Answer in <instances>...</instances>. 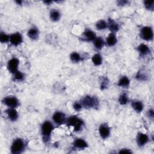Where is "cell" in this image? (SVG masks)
<instances>
[{"mask_svg": "<svg viewBox=\"0 0 154 154\" xmlns=\"http://www.w3.org/2000/svg\"><path fill=\"white\" fill-rule=\"evenodd\" d=\"M66 125L69 127H73L75 132H78L81 130L84 125L83 121L75 116H71L66 121Z\"/></svg>", "mask_w": 154, "mask_h": 154, "instance_id": "cell-1", "label": "cell"}, {"mask_svg": "<svg viewBox=\"0 0 154 154\" xmlns=\"http://www.w3.org/2000/svg\"><path fill=\"white\" fill-rule=\"evenodd\" d=\"M53 130L54 127L51 122L49 121H45L43 122L41 127V131L42 134L43 136V140L45 142H46L49 140Z\"/></svg>", "mask_w": 154, "mask_h": 154, "instance_id": "cell-2", "label": "cell"}, {"mask_svg": "<svg viewBox=\"0 0 154 154\" xmlns=\"http://www.w3.org/2000/svg\"><path fill=\"white\" fill-rule=\"evenodd\" d=\"M25 148V144L24 141L21 139H15L11 146V152L13 154L22 153Z\"/></svg>", "mask_w": 154, "mask_h": 154, "instance_id": "cell-3", "label": "cell"}, {"mask_svg": "<svg viewBox=\"0 0 154 154\" xmlns=\"http://www.w3.org/2000/svg\"><path fill=\"white\" fill-rule=\"evenodd\" d=\"M81 104L83 107L85 108H96L99 105L98 101L97 98L94 97H91L90 96L85 97L81 102Z\"/></svg>", "mask_w": 154, "mask_h": 154, "instance_id": "cell-4", "label": "cell"}, {"mask_svg": "<svg viewBox=\"0 0 154 154\" xmlns=\"http://www.w3.org/2000/svg\"><path fill=\"white\" fill-rule=\"evenodd\" d=\"M141 38L146 41H152L153 38V29L150 27H143L140 31Z\"/></svg>", "mask_w": 154, "mask_h": 154, "instance_id": "cell-5", "label": "cell"}, {"mask_svg": "<svg viewBox=\"0 0 154 154\" xmlns=\"http://www.w3.org/2000/svg\"><path fill=\"white\" fill-rule=\"evenodd\" d=\"M3 102L9 108H15L19 105L18 99L16 97L12 96H9L4 98L3 100Z\"/></svg>", "mask_w": 154, "mask_h": 154, "instance_id": "cell-6", "label": "cell"}, {"mask_svg": "<svg viewBox=\"0 0 154 154\" xmlns=\"http://www.w3.org/2000/svg\"><path fill=\"white\" fill-rule=\"evenodd\" d=\"M52 119L57 125H61L66 121V115L61 111H56L52 116Z\"/></svg>", "mask_w": 154, "mask_h": 154, "instance_id": "cell-7", "label": "cell"}, {"mask_svg": "<svg viewBox=\"0 0 154 154\" xmlns=\"http://www.w3.org/2000/svg\"><path fill=\"white\" fill-rule=\"evenodd\" d=\"M19 64V61L16 58H13L11 60H10L7 64V69L9 71L14 74H15L18 71V66Z\"/></svg>", "mask_w": 154, "mask_h": 154, "instance_id": "cell-8", "label": "cell"}, {"mask_svg": "<svg viewBox=\"0 0 154 154\" xmlns=\"http://www.w3.org/2000/svg\"><path fill=\"white\" fill-rule=\"evenodd\" d=\"M22 41V36L19 33H15L10 36V42L14 46L20 45Z\"/></svg>", "mask_w": 154, "mask_h": 154, "instance_id": "cell-9", "label": "cell"}, {"mask_svg": "<svg viewBox=\"0 0 154 154\" xmlns=\"http://www.w3.org/2000/svg\"><path fill=\"white\" fill-rule=\"evenodd\" d=\"M99 133L103 139H105L108 138L110 134V128L105 124L101 125L99 128Z\"/></svg>", "mask_w": 154, "mask_h": 154, "instance_id": "cell-10", "label": "cell"}, {"mask_svg": "<svg viewBox=\"0 0 154 154\" xmlns=\"http://www.w3.org/2000/svg\"><path fill=\"white\" fill-rule=\"evenodd\" d=\"M149 141V137L146 134L139 133L137 137V142L140 147L144 146Z\"/></svg>", "mask_w": 154, "mask_h": 154, "instance_id": "cell-11", "label": "cell"}, {"mask_svg": "<svg viewBox=\"0 0 154 154\" xmlns=\"http://www.w3.org/2000/svg\"><path fill=\"white\" fill-rule=\"evenodd\" d=\"M83 35L85 41L87 42L94 41L95 39L97 38L95 32L90 29H85V32L83 33Z\"/></svg>", "mask_w": 154, "mask_h": 154, "instance_id": "cell-12", "label": "cell"}, {"mask_svg": "<svg viewBox=\"0 0 154 154\" xmlns=\"http://www.w3.org/2000/svg\"><path fill=\"white\" fill-rule=\"evenodd\" d=\"M73 145L75 148L84 149L88 147L87 143L82 139H77L73 143Z\"/></svg>", "mask_w": 154, "mask_h": 154, "instance_id": "cell-13", "label": "cell"}, {"mask_svg": "<svg viewBox=\"0 0 154 154\" xmlns=\"http://www.w3.org/2000/svg\"><path fill=\"white\" fill-rule=\"evenodd\" d=\"M107 28L111 31V33H115L119 30V25L114 20L111 19H109L108 22H107Z\"/></svg>", "mask_w": 154, "mask_h": 154, "instance_id": "cell-14", "label": "cell"}, {"mask_svg": "<svg viewBox=\"0 0 154 154\" xmlns=\"http://www.w3.org/2000/svg\"><path fill=\"white\" fill-rule=\"evenodd\" d=\"M9 119L11 121H16L18 118V114L17 111L15 108H10L6 111Z\"/></svg>", "mask_w": 154, "mask_h": 154, "instance_id": "cell-15", "label": "cell"}, {"mask_svg": "<svg viewBox=\"0 0 154 154\" xmlns=\"http://www.w3.org/2000/svg\"><path fill=\"white\" fill-rule=\"evenodd\" d=\"M27 35L30 39H32L33 40H36L39 38V30L37 28H35V27L32 28L28 30Z\"/></svg>", "mask_w": 154, "mask_h": 154, "instance_id": "cell-16", "label": "cell"}, {"mask_svg": "<svg viewBox=\"0 0 154 154\" xmlns=\"http://www.w3.org/2000/svg\"><path fill=\"white\" fill-rule=\"evenodd\" d=\"M117 40L115 33H111L107 38V44L108 46H113L117 43Z\"/></svg>", "mask_w": 154, "mask_h": 154, "instance_id": "cell-17", "label": "cell"}, {"mask_svg": "<svg viewBox=\"0 0 154 154\" xmlns=\"http://www.w3.org/2000/svg\"><path fill=\"white\" fill-rule=\"evenodd\" d=\"M132 107L137 113H141L144 108V105L141 101H134L131 103Z\"/></svg>", "mask_w": 154, "mask_h": 154, "instance_id": "cell-18", "label": "cell"}, {"mask_svg": "<svg viewBox=\"0 0 154 154\" xmlns=\"http://www.w3.org/2000/svg\"><path fill=\"white\" fill-rule=\"evenodd\" d=\"M138 51L141 55H146L150 53L149 48L145 44H141L138 46Z\"/></svg>", "mask_w": 154, "mask_h": 154, "instance_id": "cell-19", "label": "cell"}, {"mask_svg": "<svg viewBox=\"0 0 154 154\" xmlns=\"http://www.w3.org/2000/svg\"><path fill=\"white\" fill-rule=\"evenodd\" d=\"M130 84V81L127 77H122L118 81L117 85L122 87H128Z\"/></svg>", "mask_w": 154, "mask_h": 154, "instance_id": "cell-20", "label": "cell"}, {"mask_svg": "<svg viewBox=\"0 0 154 154\" xmlns=\"http://www.w3.org/2000/svg\"><path fill=\"white\" fill-rule=\"evenodd\" d=\"M92 62L95 66H99L102 63V56L99 54H95L92 57Z\"/></svg>", "mask_w": 154, "mask_h": 154, "instance_id": "cell-21", "label": "cell"}, {"mask_svg": "<svg viewBox=\"0 0 154 154\" xmlns=\"http://www.w3.org/2000/svg\"><path fill=\"white\" fill-rule=\"evenodd\" d=\"M50 18L54 22L58 21L60 18V13L58 10L54 9L50 12Z\"/></svg>", "mask_w": 154, "mask_h": 154, "instance_id": "cell-22", "label": "cell"}, {"mask_svg": "<svg viewBox=\"0 0 154 154\" xmlns=\"http://www.w3.org/2000/svg\"><path fill=\"white\" fill-rule=\"evenodd\" d=\"M94 44L95 47L97 49H101L104 45V42L102 38H97L94 41Z\"/></svg>", "mask_w": 154, "mask_h": 154, "instance_id": "cell-23", "label": "cell"}, {"mask_svg": "<svg viewBox=\"0 0 154 154\" xmlns=\"http://www.w3.org/2000/svg\"><path fill=\"white\" fill-rule=\"evenodd\" d=\"M70 58L71 60L74 63H78L81 60V57L80 55L77 52H72L70 55Z\"/></svg>", "mask_w": 154, "mask_h": 154, "instance_id": "cell-24", "label": "cell"}, {"mask_svg": "<svg viewBox=\"0 0 154 154\" xmlns=\"http://www.w3.org/2000/svg\"><path fill=\"white\" fill-rule=\"evenodd\" d=\"M96 27L98 30H104L107 28V22L104 20H99L97 22Z\"/></svg>", "mask_w": 154, "mask_h": 154, "instance_id": "cell-25", "label": "cell"}, {"mask_svg": "<svg viewBox=\"0 0 154 154\" xmlns=\"http://www.w3.org/2000/svg\"><path fill=\"white\" fill-rule=\"evenodd\" d=\"M119 102L120 103V104L122 105H126L128 102V96L126 94H122L119 98Z\"/></svg>", "mask_w": 154, "mask_h": 154, "instance_id": "cell-26", "label": "cell"}, {"mask_svg": "<svg viewBox=\"0 0 154 154\" xmlns=\"http://www.w3.org/2000/svg\"><path fill=\"white\" fill-rule=\"evenodd\" d=\"M145 8L148 10L153 11L154 9V1H145L144 2Z\"/></svg>", "mask_w": 154, "mask_h": 154, "instance_id": "cell-27", "label": "cell"}, {"mask_svg": "<svg viewBox=\"0 0 154 154\" xmlns=\"http://www.w3.org/2000/svg\"><path fill=\"white\" fill-rule=\"evenodd\" d=\"M9 41H10V36L1 32V34H0V42L3 43H4L8 42Z\"/></svg>", "mask_w": 154, "mask_h": 154, "instance_id": "cell-28", "label": "cell"}, {"mask_svg": "<svg viewBox=\"0 0 154 154\" xmlns=\"http://www.w3.org/2000/svg\"><path fill=\"white\" fill-rule=\"evenodd\" d=\"M24 78V74L20 71H17L15 74H14V80L15 81H22Z\"/></svg>", "mask_w": 154, "mask_h": 154, "instance_id": "cell-29", "label": "cell"}, {"mask_svg": "<svg viewBox=\"0 0 154 154\" xmlns=\"http://www.w3.org/2000/svg\"><path fill=\"white\" fill-rule=\"evenodd\" d=\"M108 85V80L107 78H104L102 79V82H101V88L102 90L106 88Z\"/></svg>", "mask_w": 154, "mask_h": 154, "instance_id": "cell-30", "label": "cell"}, {"mask_svg": "<svg viewBox=\"0 0 154 154\" xmlns=\"http://www.w3.org/2000/svg\"><path fill=\"white\" fill-rule=\"evenodd\" d=\"M137 78L140 81H146L147 78V75L145 74H141V72H139L137 75Z\"/></svg>", "mask_w": 154, "mask_h": 154, "instance_id": "cell-31", "label": "cell"}, {"mask_svg": "<svg viewBox=\"0 0 154 154\" xmlns=\"http://www.w3.org/2000/svg\"><path fill=\"white\" fill-rule=\"evenodd\" d=\"M73 108L75 110H76L77 111H80L82 108H83V106L81 105V103H79V102H75L74 103V105H73Z\"/></svg>", "mask_w": 154, "mask_h": 154, "instance_id": "cell-32", "label": "cell"}, {"mask_svg": "<svg viewBox=\"0 0 154 154\" xmlns=\"http://www.w3.org/2000/svg\"><path fill=\"white\" fill-rule=\"evenodd\" d=\"M132 151L129 149H122L120 150L119 153H131Z\"/></svg>", "mask_w": 154, "mask_h": 154, "instance_id": "cell-33", "label": "cell"}, {"mask_svg": "<svg viewBox=\"0 0 154 154\" xmlns=\"http://www.w3.org/2000/svg\"><path fill=\"white\" fill-rule=\"evenodd\" d=\"M147 116H148V117H149L150 119H151L153 120V116H154V113H153V110L152 108L149 109V110H148V111H147Z\"/></svg>", "mask_w": 154, "mask_h": 154, "instance_id": "cell-34", "label": "cell"}, {"mask_svg": "<svg viewBox=\"0 0 154 154\" xmlns=\"http://www.w3.org/2000/svg\"><path fill=\"white\" fill-rule=\"evenodd\" d=\"M128 2L127 1H118V5L119 6H124L126 5Z\"/></svg>", "mask_w": 154, "mask_h": 154, "instance_id": "cell-35", "label": "cell"}, {"mask_svg": "<svg viewBox=\"0 0 154 154\" xmlns=\"http://www.w3.org/2000/svg\"><path fill=\"white\" fill-rule=\"evenodd\" d=\"M16 3H18L19 5H21V4H22V2L21 1H16Z\"/></svg>", "mask_w": 154, "mask_h": 154, "instance_id": "cell-36", "label": "cell"}, {"mask_svg": "<svg viewBox=\"0 0 154 154\" xmlns=\"http://www.w3.org/2000/svg\"><path fill=\"white\" fill-rule=\"evenodd\" d=\"M44 3H47V4H48V5H49L50 3H52V1H45Z\"/></svg>", "mask_w": 154, "mask_h": 154, "instance_id": "cell-37", "label": "cell"}]
</instances>
